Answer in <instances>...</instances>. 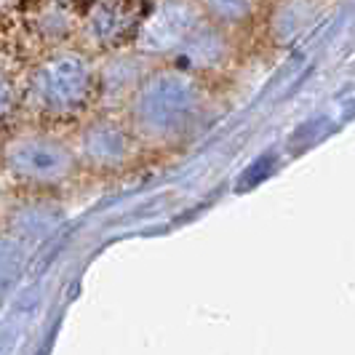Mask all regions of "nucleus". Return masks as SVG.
<instances>
[{"instance_id":"obj_7","label":"nucleus","mask_w":355,"mask_h":355,"mask_svg":"<svg viewBox=\"0 0 355 355\" xmlns=\"http://www.w3.org/2000/svg\"><path fill=\"white\" fill-rule=\"evenodd\" d=\"M24 112V80L14 70L0 64V131H8Z\"/></svg>"},{"instance_id":"obj_6","label":"nucleus","mask_w":355,"mask_h":355,"mask_svg":"<svg viewBox=\"0 0 355 355\" xmlns=\"http://www.w3.org/2000/svg\"><path fill=\"white\" fill-rule=\"evenodd\" d=\"M123 8L112 0H99L96 6H91L89 17L83 19V33L91 43H99V46H107L112 43L115 37L121 35L123 30Z\"/></svg>"},{"instance_id":"obj_5","label":"nucleus","mask_w":355,"mask_h":355,"mask_svg":"<svg viewBox=\"0 0 355 355\" xmlns=\"http://www.w3.org/2000/svg\"><path fill=\"white\" fill-rule=\"evenodd\" d=\"M123 139L121 134L107 123H91L80 131L75 150V158L83 166H110L121 155Z\"/></svg>"},{"instance_id":"obj_10","label":"nucleus","mask_w":355,"mask_h":355,"mask_svg":"<svg viewBox=\"0 0 355 355\" xmlns=\"http://www.w3.org/2000/svg\"><path fill=\"white\" fill-rule=\"evenodd\" d=\"M206 3L214 6V8H219L222 14H235V8L243 6V0H206Z\"/></svg>"},{"instance_id":"obj_4","label":"nucleus","mask_w":355,"mask_h":355,"mask_svg":"<svg viewBox=\"0 0 355 355\" xmlns=\"http://www.w3.org/2000/svg\"><path fill=\"white\" fill-rule=\"evenodd\" d=\"M56 214L51 209V200H43V198H33L27 203H19L11 219H8V230L11 238H17L19 243H35L49 238L56 227Z\"/></svg>"},{"instance_id":"obj_9","label":"nucleus","mask_w":355,"mask_h":355,"mask_svg":"<svg viewBox=\"0 0 355 355\" xmlns=\"http://www.w3.org/2000/svg\"><path fill=\"white\" fill-rule=\"evenodd\" d=\"M21 265H24V246L11 235H0V297L17 281Z\"/></svg>"},{"instance_id":"obj_2","label":"nucleus","mask_w":355,"mask_h":355,"mask_svg":"<svg viewBox=\"0 0 355 355\" xmlns=\"http://www.w3.org/2000/svg\"><path fill=\"white\" fill-rule=\"evenodd\" d=\"M0 166L8 179L33 193L64 184L78 168L72 144L51 134V128H21L0 150Z\"/></svg>"},{"instance_id":"obj_1","label":"nucleus","mask_w":355,"mask_h":355,"mask_svg":"<svg viewBox=\"0 0 355 355\" xmlns=\"http://www.w3.org/2000/svg\"><path fill=\"white\" fill-rule=\"evenodd\" d=\"M94 89L91 62L80 51L53 49L24 78V110L51 123L75 115Z\"/></svg>"},{"instance_id":"obj_8","label":"nucleus","mask_w":355,"mask_h":355,"mask_svg":"<svg viewBox=\"0 0 355 355\" xmlns=\"http://www.w3.org/2000/svg\"><path fill=\"white\" fill-rule=\"evenodd\" d=\"M72 27H75V21H72L70 11L62 6V3H49V6H43L40 8V14L35 17V33L49 46L51 43H62L64 37H70Z\"/></svg>"},{"instance_id":"obj_3","label":"nucleus","mask_w":355,"mask_h":355,"mask_svg":"<svg viewBox=\"0 0 355 355\" xmlns=\"http://www.w3.org/2000/svg\"><path fill=\"white\" fill-rule=\"evenodd\" d=\"M196 11L184 0H163L155 14L147 19L142 40L147 46H174L193 30Z\"/></svg>"}]
</instances>
